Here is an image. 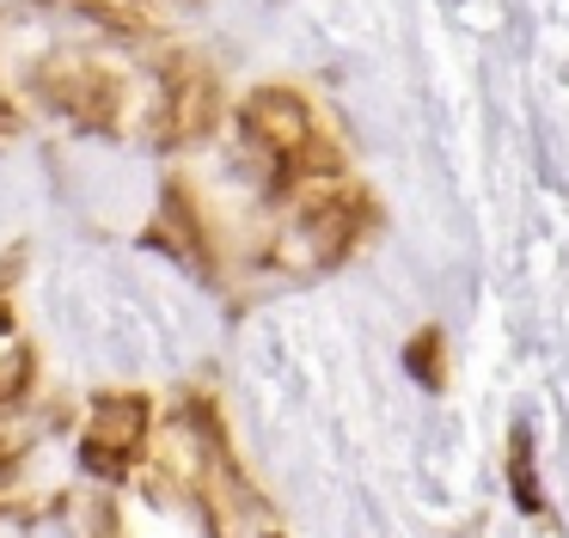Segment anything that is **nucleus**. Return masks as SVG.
Listing matches in <instances>:
<instances>
[{
    "instance_id": "nucleus-1",
    "label": "nucleus",
    "mask_w": 569,
    "mask_h": 538,
    "mask_svg": "<svg viewBox=\"0 0 569 538\" xmlns=\"http://www.w3.org/2000/svg\"><path fill=\"white\" fill-rule=\"evenodd\" d=\"M515 496H520V508H539V489H532V447H527V435H515Z\"/></svg>"
},
{
    "instance_id": "nucleus-2",
    "label": "nucleus",
    "mask_w": 569,
    "mask_h": 538,
    "mask_svg": "<svg viewBox=\"0 0 569 538\" xmlns=\"http://www.w3.org/2000/svg\"><path fill=\"white\" fill-rule=\"evenodd\" d=\"M410 373H429V379H435V337H417V342H410Z\"/></svg>"
}]
</instances>
